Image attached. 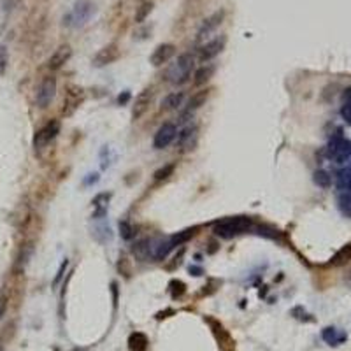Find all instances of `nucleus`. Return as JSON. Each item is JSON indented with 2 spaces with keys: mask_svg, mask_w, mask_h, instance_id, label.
<instances>
[{
  "mask_svg": "<svg viewBox=\"0 0 351 351\" xmlns=\"http://www.w3.org/2000/svg\"><path fill=\"white\" fill-rule=\"evenodd\" d=\"M195 69V56L192 53H183L178 56V60L167 69L165 79L174 86H181L190 81L192 72Z\"/></svg>",
  "mask_w": 351,
  "mask_h": 351,
  "instance_id": "obj_1",
  "label": "nucleus"
},
{
  "mask_svg": "<svg viewBox=\"0 0 351 351\" xmlns=\"http://www.w3.org/2000/svg\"><path fill=\"white\" fill-rule=\"evenodd\" d=\"M255 229V223L251 218H246V216H237V218H227L222 220L215 225V234L222 239H230V237L240 235V234H246L249 230Z\"/></svg>",
  "mask_w": 351,
  "mask_h": 351,
  "instance_id": "obj_2",
  "label": "nucleus"
},
{
  "mask_svg": "<svg viewBox=\"0 0 351 351\" xmlns=\"http://www.w3.org/2000/svg\"><path fill=\"white\" fill-rule=\"evenodd\" d=\"M86 100V92L83 86L79 85H69L65 88V95H63V108L62 115L63 116H72Z\"/></svg>",
  "mask_w": 351,
  "mask_h": 351,
  "instance_id": "obj_3",
  "label": "nucleus"
},
{
  "mask_svg": "<svg viewBox=\"0 0 351 351\" xmlns=\"http://www.w3.org/2000/svg\"><path fill=\"white\" fill-rule=\"evenodd\" d=\"M58 133H60V121L58 119H49L33 135V148H35V151H42L46 146L51 144Z\"/></svg>",
  "mask_w": 351,
  "mask_h": 351,
  "instance_id": "obj_4",
  "label": "nucleus"
},
{
  "mask_svg": "<svg viewBox=\"0 0 351 351\" xmlns=\"http://www.w3.org/2000/svg\"><path fill=\"white\" fill-rule=\"evenodd\" d=\"M56 95V78L55 76H46L42 78L41 85L35 93V104H37L39 109H46L49 104L53 102Z\"/></svg>",
  "mask_w": 351,
  "mask_h": 351,
  "instance_id": "obj_5",
  "label": "nucleus"
},
{
  "mask_svg": "<svg viewBox=\"0 0 351 351\" xmlns=\"http://www.w3.org/2000/svg\"><path fill=\"white\" fill-rule=\"evenodd\" d=\"M153 100H155V90L151 86L144 88L142 92H139V95L135 97L132 104V119H140L146 113L149 111V108L153 106Z\"/></svg>",
  "mask_w": 351,
  "mask_h": 351,
  "instance_id": "obj_6",
  "label": "nucleus"
},
{
  "mask_svg": "<svg viewBox=\"0 0 351 351\" xmlns=\"http://www.w3.org/2000/svg\"><path fill=\"white\" fill-rule=\"evenodd\" d=\"M178 137V126L174 125V123L167 121L156 130L155 133V139H153V148L155 149H165L172 144L174 140Z\"/></svg>",
  "mask_w": 351,
  "mask_h": 351,
  "instance_id": "obj_7",
  "label": "nucleus"
},
{
  "mask_svg": "<svg viewBox=\"0 0 351 351\" xmlns=\"http://www.w3.org/2000/svg\"><path fill=\"white\" fill-rule=\"evenodd\" d=\"M93 12H95V5H93L92 2H88V0H81L79 4H76V7L72 9V12L67 16V19H69L67 23H69V25H74V26L85 25V23L92 18Z\"/></svg>",
  "mask_w": 351,
  "mask_h": 351,
  "instance_id": "obj_8",
  "label": "nucleus"
},
{
  "mask_svg": "<svg viewBox=\"0 0 351 351\" xmlns=\"http://www.w3.org/2000/svg\"><path fill=\"white\" fill-rule=\"evenodd\" d=\"M225 44H227V37H225V35H218V37L207 41L206 44H202V48H200V51H199L200 62L207 63V62H211L213 58H216V56H218L220 53L223 51Z\"/></svg>",
  "mask_w": 351,
  "mask_h": 351,
  "instance_id": "obj_9",
  "label": "nucleus"
},
{
  "mask_svg": "<svg viewBox=\"0 0 351 351\" xmlns=\"http://www.w3.org/2000/svg\"><path fill=\"white\" fill-rule=\"evenodd\" d=\"M119 56H121V49H119L118 44H108L104 46L102 49H99V53L95 55L93 58V65L95 67H106V65H111V63L118 62Z\"/></svg>",
  "mask_w": 351,
  "mask_h": 351,
  "instance_id": "obj_10",
  "label": "nucleus"
},
{
  "mask_svg": "<svg viewBox=\"0 0 351 351\" xmlns=\"http://www.w3.org/2000/svg\"><path fill=\"white\" fill-rule=\"evenodd\" d=\"M174 55H176V46L170 44V42H165V44H160L153 49L151 56H149V63H151L153 67H162V65H165Z\"/></svg>",
  "mask_w": 351,
  "mask_h": 351,
  "instance_id": "obj_11",
  "label": "nucleus"
},
{
  "mask_svg": "<svg viewBox=\"0 0 351 351\" xmlns=\"http://www.w3.org/2000/svg\"><path fill=\"white\" fill-rule=\"evenodd\" d=\"M197 137H199V128L195 125L185 126L181 132H178L176 137V144L179 149L186 151V149H193V146L197 144Z\"/></svg>",
  "mask_w": 351,
  "mask_h": 351,
  "instance_id": "obj_12",
  "label": "nucleus"
},
{
  "mask_svg": "<svg viewBox=\"0 0 351 351\" xmlns=\"http://www.w3.org/2000/svg\"><path fill=\"white\" fill-rule=\"evenodd\" d=\"M70 56H72V48H70L69 44L58 46V48L55 49V53H53V55L49 56V60H48V69H49V70H60L63 65H65L67 62H69Z\"/></svg>",
  "mask_w": 351,
  "mask_h": 351,
  "instance_id": "obj_13",
  "label": "nucleus"
},
{
  "mask_svg": "<svg viewBox=\"0 0 351 351\" xmlns=\"http://www.w3.org/2000/svg\"><path fill=\"white\" fill-rule=\"evenodd\" d=\"M207 323H209L211 329H213V334H215L216 339H218L222 350L223 351H234V341H232V337H230V334L223 329L222 323H218L213 318H207Z\"/></svg>",
  "mask_w": 351,
  "mask_h": 351,
  "instance_id": "obj_14",
  "label": "nucleus"
},
{
  "mask_svg": "<svg viewBox=\"0 0 351 351\" xmlns=\"http://www.w3.org/2000/svg\"><path fill=\"white\" fill-rule=\"evenodd\" d=\"M216 72V67L213 65V63H204L202 67H199V69L195 70V74H193V85L199 88V86H206L207 83L211 81V78L215 76Z\"/></svg>",
  "mask_w": 351,
  "mask_h": 351,
  "instance_id": "obj_15",
  "label": "nucleus"
},
{
  "mask_svg": "<svg viewBox=\"0 0 351 351\" xmlns=\"http://www.w3.org/2000/svg\"><path fill=\"white\" fill-rule=\"evenodd\" d=\"M222 19H223V11L215 12V14L211 16L209 19H206V21H204V25L200 26L199 33H197V39H199V41H202V39L209 37V33H211V32H215V30L220 26Z\"/></svg>",
  "mask_w": 351,
  "mask_h": 351,
  "instance_id": "obj_16",
  "label": "nucleus"
},
{
  "mask_svg": "<svg viewBox=\"0 0 351 351\" xmlns=\"http://www.w3.org/2000/svg\"><path fill=\"white\" fill-rule=\"evenodd\" d=\"M185 102V92H172L169 95L163 97L162 100V111L170 113V111H178L179 108Z\"/></svg>",
  "mask_w": 351,
  "mask_h": 351,
  "instance_id": "obj_17",
  "label": "nucleus"
},
{
  "mask_svg": "<svg viewBox=\"0 0 351 351\" xmlns=\"http://www.w3.org/2000/svg\"><path fill=\"white\" fill-rule=\"evenodd\" d=\"M209 97H211V88H204V90L195 92L192 97H190L188 104H186V111L193 113V111H197V109H200L202 106H206V102L209 100Z\"/></svg>",
  "mask_w": 351,
  "mask_h": 351,
  "instance_id": "obj_18",
  "label": "nucleus"
},
{
  "mask_svg": "<svg viewBox=\"0 0 351 351\" xmlns=\"http://www.w3.org/2000/svg\"><path fill=\"white\" fill-rule=\"evenodd\" d=\"M132 255L135 256L139 262H146L151 255V242L149 239H140L137 242H133L132 246Z\"/></svg>",
  "mask_w": 351,
  "mask_h": 351,
  "instance_id": "obj_19",
  "label": "nucleus"
},
{
  "mask_svg": "<svg viewBox=\"0 0 351 351\" xmlns=\"http://www.w3.org/2000/svg\"><path fill=\"white\" fill-rule=\"evenodd\" d=\"M322 337H323V341H327V343L330 344V346H339L341 343L346 341V334L341 332L339 329H334V327L323 330Z\"/></svg>",
  "mask_w": 351,
  "mask_h": 351,
  "instance_id": "obj_20",
  "label": "nucleus"
},
{
  "mask_svg": "<svg viewBox=\"0 0 351 351\" xmlns=\"http://www.w3.org/2000/svg\"><path fill=\"white\" fill-rule=\"evenodd\" d=\"M128 344H130V350L132 351H146L148 350V339H146L144 334H132L128 339Z\"/></svg>",
  "mask_w": 351,
  "mask_h": 351,
  "instance_id": "obj_21",
  "label": "nucleus"
},
{
  "mask_svg": "<svg viewBox=\"0 0 351 351\" xmlns=\"http://www.w3.org/2000/svg\"><path fill=\"white\" fill-rule=\"evenodd\" d=\"M111 199V193H99V195L93 199V206L97 207V213L95 216H100L104 215L106 211H108V202Z\"/></svg>",
  "mask_w": 351,
  "mask_h": 351,
  "instance_id": "obj_22",
  "label": "nucleus"
},
{
  "mask_svg": "<svg viewBox=\"0 0 351 351\" xmlns=\"http://www.w3.org/2000/svg\"><path fill=\"white\" fill-rule=\"evenodd\" d=\"M153 11V4L151 2H148V0H144V2H140L139 7L135 9V23H142L146 21V18L149 16V12Z\"/></svg>",
  "mask_w": 351,
  "mask_h": 351,
  "instance_id": "obj_23",
  "label": "nucleus"
},
{
  "mask_svg": "<svg viewBox=\"0 0 351 351\" xmlns=\"http://www.w3.org/2000/svg\"><path fill=\"white\" fill-rule=\"evenodd\" d=\"M172 242L169 240H165V242H160L158 246H155V251H153V258L155 260H163L167 258V255H169L170 251H172Z\"/></svg>",
  "mask_w": 351,
  "mask_h": 351,
  "instance_id": "obj_24",
  "label": "nucleus"
},
{
  "mask_svg": "<svg viewBox=\"0 0 351 351\" xmlns=\"http://www.w3.org/2000/svg\"><path fill=\"white\" fill-rule=\"evenodd\" d=\"M197 234V227L195 229H188V230H183V232L176 234L174 237H170V242H172V246L176 248V246H179V244L186 242V240L190 239V237H193Z\"/></svg>",
  "mask_w": 351,
  "mask_h": 351,
  "instance_id": "obj_25",
  "label": "nucleus"
},
{
  "mask_svg": "<svg viewBox=\"0 0 351 351\" xmlns=\"http://www.w3.org/2000/svg\"><path fill=\"white\" fill-rule=\"evenodd\" d=\"M174 170H176V165H174V163H167V165H163L162 169H158L155 172V181H165V179H169L174 174Z\"/></svg>",
  "mask_w": 351,
  "mask_h": 351,
  "instance_id": "obj_26",
  "label": "nucleus"
},
{
  "mask_svg": "<svg viewBox=\"0 0 351 351\" xmlns=\"http://www.w3.org/2000/svg\"><path fill=\"white\" fill-rule=\"evenodd\" d=\"M314 183L323 186V188H327V186L330 185V176L325 170H318V172H314Z\"/></svg>",
  "mask_w": 351,
  "mask_h": 351,
  "instance_id": "obj_27",
  "label": "nucleus"
},
{
  "mask_svg": "<svg viewBox=\"0 0 351 351\" xmlns=\"http://www.w3.org/2000/svg\"><path fill=\"white\" fill-rule=\"evenodd\" d=\"M341 115H343V118L346 119L348 123H351V100H346V104H344L343 109H341Z\"/></svg>",
  "mask_w": 351,
  "mask_h": 351,
  "instance_id": "obj_28",
  "label": "nucleus"
},
{
  "mask_svg": "<svg viewBox=\"0 0 351 351\" xmlns=\"http://www.w3.org/2000/svg\"><path fill=\"white\" fill-rule=\"evenodd\" d=\"M119 230H121V235L125 237V239H130V237H132V227H130L126 222L119 223Z\"/></svg>",
  "mask_w": 351,
  "mask_h": 351,
  "instance_id": "obj_29",
  "label": "nucleus"
},
{
  "mask_svg": "<svg viewBox=\"0 0 351 351\" xmlns=\"http://www.w3.org/2000/svg\"><path fill=\"white\" fill-rule=\"evenodd\" d=\"M5 307H7V300H5V297H0V318L5 313Z\"/></svg>",
  "mask_w": 351,
  "mask_h": 351,
  "instance_id": "obj_30",
  "label": "nucleus"
},
{
  "mask_svg": "<svg viewBox=\"0 0 351 351\" xmlns=\"http://www.w3.org/2000/svg\"><path fill=\"white\" fill-rule=\"evenodd\" d=\"M344 97H346L348 100H351V88H348V90H346V93H344Z\"/></svg>",
  "mask_w": 351,
  "mask_h": 351,
  "instance_id": "obj_31",
  "label": "nucleus"
},
{
  "mask_svg": "<svg viewBox=\"0 0 351 351\" xmlns=\"http://www.w3.org/2000/svg\"><path fill=\"white\" fill-rule=\"evenodd\" d=\"M0 351H2V348H0Z\"/></svg>",
  "mask_w": 351,
  "mask_h": 351,
  "instance_id": "obj_32",
  "label": "nucleus"
}]
</instances>
